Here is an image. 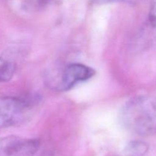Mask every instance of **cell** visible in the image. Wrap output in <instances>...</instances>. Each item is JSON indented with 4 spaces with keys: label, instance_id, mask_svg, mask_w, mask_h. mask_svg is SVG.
Wrapping results in <instances>:
<instances>
[{
    "label": "cell",
    "instance_id": "1",
    "mask_svg": "<svg viewBox=\"0 0 156 156\" xmlns=\"http://www.w3.org/2000/svg\"><path fill=\"white\" fill-rule=\"evenodd\" d=\"M120 121L128 131L146 136L156 133V96L140 95L128 101L120 111Z\"/></svg>",
    "mask_w": 156,
    "mask_h": 156
},
{
    "label": "cell",
    "instance_id": "2",
    "mask_svg": "<svg viewBox=\"0 0 156 156\" xmlns=\"http://www.w3.org/2000/svg\"><path fill=\"white\" fill-rule=\"evenodd\" d=\"M31 107L30 101L18 97H0V129L18 123Z\"/></svg>",
    "mask_w": 156,
    "mask_h": 156
},
{
    "label": "cell",
    "instance_id": "3",
    "mask_svg": "<svg viewBox=\"0 0 156 156\" xmlns=\"http://www.w3.org/2000/svg\"><path fill=\"white\" fill-rule=\"evenodd\" d=\"M40 143L34 139L8 136L0 140V156H34Z\"/></svg>",
    "mask_w": 156,
    "mask_h": 156
},
{
    "label": "cell",
    "instance_id": "4",
    "mask_svg": "<svg viewBox=\"0 0 156 156\" xmlns=\"http://www.w3.org/2000/svg\"><path fill=\"white\" fill-rule=\"evenodd\" d=\"M94 74L95 71L88 66L80 63L70 64L62 72L59 88L62 91L71 89L76 84L92 78Z\"/></svg>",
    "mask_w": 156,
    "mask_h": 156
},
{
    "label": "cell",
    "instance_id": "5",
    "mask_svg": "<svg viewBox=\"0 0 156 156\" xmlns=\"http://www.w3.org/2000/svg\"><path fill=\"white\" fill-rule=\"evenodd\" d=\"M156 41V0H153L149 8L147 18L140 30L138 44L146 48Z\"/></svg>",
    "mask_w": 156,
    "mask_h": 156
},
{
    "label": "cell",
    "instance_id": "6",
    "mask_svg": "<svg viewBox=\"0 0 156 156\" xmlns=\"http://www.w3.org/2000/svg\"><path fill=\"white\" fill-rule=\"evenodd\" d=\"M16 71V64L10 58L0 56V82H5L13 78Z\"/></svg>",
    "mask_w": 156,
    "mask_h": 156
},
{
    "label": "cell",
    "instance_id": "7",
    "mask_svg": "<svg viewBox=\"0 0 156 156\" xmlns=\"http://www.w3.org/2000/svg\"><path fill=\"white\" fill-rule=\"evenodd\" d=\"M149 150V145L143 141L130 142L123 152V156H144Z\"/></svg>",
    "mask_w": 156,
    "mask_h": 156
},
{
    "label": "cell",
    "instance_id": "8",
    "mask_svg": "<svg viewBox=\"0 0 156 156\" xmlns=\"http://www.w3.org/2000/svg\"><path fill=\"white\" fill-rule=\"evenodd\" d=\"M136 0H93L94 3L98 5L108 4L114 2H134Z\"/></svg>",
    "mask_w": 156,
    "mask_h": 156
}]
</instances>
